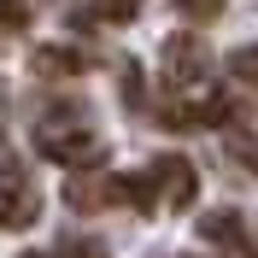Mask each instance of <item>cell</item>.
<instances>
[{
	"label": "cell",
	"instance_id": "cell-1",
	"mask_svg": "<svg viewBox=\"0 0 258 258\" xmlns=\"http://www.w3.org/2000/svg\"><path fill=\"white\" fill-rule=\"evenodd\" d=\"M35 147H41V159L64 164V170H100L106 164V141L94 129H82V123H41L35 129Z\"/></svg>",
	"mask_w": 258,
	"mask_h": 258
},
{
	"label": "cell",
	"instance_id": "cell-9",
	"mask_svg": "<svg viewBox=\"0 0 258 258\" xmlns=\"http://www.w3.org/2000/svg\"><path fill=\"white\" fill-rule=\"evenodd\" d=\"M229 77L235 82H246L258 94V47H241V53H229Z\"/></svg>",
	"mask_w": 258,
	"mask_h": 258
},
{
	"label": "cell",
	"instance_id": "cell-4",
	"mask_svg": "<svg viewBox=\"0 0 258 258\" xmlns=\"http://www.w3.org/2000/svg\"><path fill=\"white\" fill-rule=\"evenodd\" d=\"M35 211H41V194L30 188V176H24V164H0V229H30Z\"/></svg>",
	"mask_w": 258,
	"mask_h": 258
},
{
	"label": "cell",
	"instance_id": "cell-6",
	"mask_svg": "<svg viewBox=\"0 0 258 258\" xmlns=\"http://www.w3.org/2000/svg\"><path fill=\"white\" fill-rule=\"evenodd\" d=\"M30 64H35V77H77V71H88L94 59H88V53H77V47H41Z\"/></svg>",
	"mask_w": 258,
	"mask_h": 258
},
{
	"label": "cell",
	"instance_id": "cell-14",
	"mask_svg": "<svg viewBox=\"0 0 258 258\" xmlns=\"http://www.w3.org/2000/svg\"><path fill=\"white\" fill-rule=\"evenodd\" d=\"M18 258H41V252H18Z\"/></svg>",
	"mask_w": 258,
	"mask_h": 258
},
{
	"label": "cell",
	"instance_id": "cell-13",
	"mask_svg": "<svg viewBox=\"0 0 258 258\" xmlns=\"http://www.w3.org/2000/svg\"><path fill=\"white\" fill-rule=\"evenodd\" d=\"M64 258H106L94 241H64Z\"/></svg>",
	"mask_w": 258,
	"mask_h": 258
},
{
	"label": "cell",
	"instance_id": "cell-12",
	"mask_svg": "<svg viewBox=\"0 0 258 258\" xmlns=\"http://www.w3.org/2000/svg\"><path fill=\"white\" fill-rule=\"evenodd\" d=\"M176 6L188 18H217V12H223V0H176Z\"/></svg>",
	"mask_w": 258,
	"mask_h": 258
},
{
	"label": "cell",
	"instance_id": "cell-2",
	"mask_svg": "<svg viewBox=\"0 0 258 258\" xmlns=\"http://www.w3.org/2000/svg\"><path fill=\"white\" fill-rule=\"evenodd\" d=\"M159 71H164V88H170V94H188V88H200V82H206L211 53H206V41H200V35H170V41H164V53H159Z\"/></svg>",
	"mask_w": 258,
	"mask_h": 258
},
{
	"label": "cell",
	"instance_id": "cell-5",
	"mask_svg": "<svg viewBox=\"0 0 258 258\" xmlns=\"http://www.w3.org/2000/svg\"><path fill=\"white\" fill-rule=\"evenodd\" d=\"M64 206H71V211L117 206V176H71V182H64Z\"/></svg>",
	"mask_w": 258,
	"mask_h": 258
},
{
	"label": "cell",
	"instance_id": "cell-3",
	"mask_svg": "<svg viewBox=\"0 0 258 258\" xmlns=\"http://www.w3.org/2000/svg\"><path fill=\"white\" fill-rule=\"evenodd\" d=\"M147 176H153L159 206H170V211H188L194 200H200V170H194V159H182V153H159Z\"/></svg>",
	"mask_w": 258,
	"mask_h": 258
},
{
	"label": "cell",
	"instance_id": "cell-8",
	"mask_svg": "<svg viewBox=\"0 0 258 258\" xmlns=\"http://www.w3.org/2000/svg\"><path fill=\"white\" fill-rule=\"evenodd\" d=\"M229 159L246 164V170L258 176V135H246V129H229Z\"/></svg>",
	"mask_w": 258,
	"mask_h": 258
},
{
	"label": "cell",
	"instance_id": "cell-11",
	"mask_svg": "<svg viewBox=\"0 0 258 258\" xmlns=\"http://www.w3.org/2000/svg\"><path fill=\"white\" fill-rule=\"evenodd\" d=\"M30 12H24V0H0V30H24Z\"/></svg>",
	"mask_w": 258,
	"mask_h": 258
},
{
	"label": "cell",
	"instance_id": "cell-10",
	"mask_svg": "<svg viewBox=\"0 0 258 258\" xmlns=\"http://www.w3.org/2000/svg\"><path fill=\"white\" fill-rule=\"evenodd\" d=\"M94 12L106 18V24H129V18L141 12V0H94Z\"/></svg>",
	"mask_w": 258,
	"mask_h": 258
},
{
	"label": "cell",
	"instance_id": "cell-7",
	"mask_svg": "<svg viewBox=\"0 0 258 258\" xmlns=\"http://www.w3.org/2000/svg\"><path fill=\"white\" fill-rule=\"evenodd\" d=\"M241 211H206L200 217V241H211V246H241Z\"/></svg>",
	"mask_w": 258,
	"mask_h": 258
}]
</instances>
